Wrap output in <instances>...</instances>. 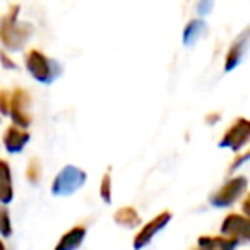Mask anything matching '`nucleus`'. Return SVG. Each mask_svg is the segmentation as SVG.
Segmentation results:
<instances>
[{
    "mask_svg": "<svg viewBox=\"0 0 250 250\" xmlns=\"http://www.w3.org/2000/svg\"><path fill=\"white\" fill-rule=\"evenodd\" d=\"M0 33H2V40H4L5 46H9L12 50H19L24 45L29 33H31V26L18 22L16 21V14L5 16L2 19V29H0Z\"/></svg>",
    "mask_w": 250,
    "mask_h": 250,
    "instance_id": "7ed1b4c3",
    "label": "nucleus"
},
{
    "mask_svg": "<svg viewBox=\"0 0 250 250\" xmlns=\"http://www.w3.org/2000/svg\"><path fill=\"white\" fill-rule=\"evenodd\" d=\"M86 238V228L84 226H74L72 229H69L67 233H63V236L59 240L55 250H77L79 245Z\"/></svg>",
    "mask_w": 250,
    "mask_h": 250,
    "instance_id": "9b49d317",
    "label": "nucleus"
},
{
    "mask_svg": "<svg viewBox=\"0 0 250 250\" xmlns=\"http://www.w3.org/2000/svg\"><path fill=\"white\" fill-rule=\"evenodd\" d=\"M28 143H29V134L21 130L19 127H16V125H12V127H9V129L5 130L4 144L9 153H21L22 147Z\"/></svg>",
    "mask_w": 250,
    "mask_h": 250,
    "instance_id": "9d476101",
    "label": "nucleus"
},
{
    "mask_svg": "<svg viewBox=\"0 0 250 250\" xmlns=\"http://www.w3.org/2000/svg\"><path fill=\"white\" fill-rule=\"evenodd\" d=\"M101 197L106 204L111 202V180H110V175H104L103 177V184H101Z\"/></svg>",
    "mask_w": 250,
    "mask_h": 250,
    "instance_id": "dca6fc26",
    "label": "nucleus"
},
{
    "mask_svg": "<svg viewBox=\"0 0 250 250\" xmlns=\"http://www.w3.org/2000/svg\"><path fill=\"white\" fill-rule=\"evenodd\" d=\"M249 160H250V153H245V154H242V156H240L238 160H236L235 163L231 165V171H233V170H236V168H240V167H242L243 163H245V161H249Z\"/></svg>",
    "mask_w": 250,
    "mask_h": 250,
    "instance_id": "f3484780",
    "label": "nucleus"
},
{
    "mask_svg": "<svg viewBox=\"0 0 250 250\" xmlns=\"http://www.w3.org/2000/svg\"><path fill=\"white\" fill-rule=\"evenodd\" d=\"M199 250H235L238 242L228 236H201L197 240Z\"/></svg>",
    "mask_w": 250,
    "mask_h": 250,
    "instance_id": "f8f14e48",
    "label": "nucleus"
},
{
    "mask_svg": "<svg viewBox=\"0 0 250 250\" xmlns=\"http://www.w3.org/2000/svg\"><path fill=\"white\" fill-rule=\"evenodd\" d=\"M223 236H228L236 242L245 240L250 242V218L240 214H228L221 225Z\"/></svg>",
    "mask_w": 250,
    "mask_h": 250,
    "instance_id": "423d86ee",
    "label": "nucleus"
},
{
    "mask_svg": "<svg viewBox=\"0 0 250 250\" xmlns=\"http://www.w3.org/2000/svg\"><path fill=\"white\" fill-rule=\"evenodd\" d=\"M115 221H117L118 225H124L125 228H134V226L139 225L141 218L136 212V209L124 208V209H118V211L115 212Z\"/></svg>",
    "mask_w": 250,
    "mask_h": 250,
    "instance_id": "4468645a",
    "label": "nucleus"
},
{
    "mask_svg": "<svg viewBox=\"0 0 250 250\" xmlns=\"http://www.w3.org/2000/svg\"><path fill=\"white\" fill-rule=\"evenodd\" d=\"M2 170H4V194H2V202L9 204L12 201V187H11V170H9L7 163L2 161Z\"/></svg>",
    "mask_w": 250,
    "mask_h": 250,
    "instance_id": "2eb2a0df",
    "label": "nucleus"
},
{
    "mask_svg": "<svg viewBox=\"0 0 250 250\" xmlns=\"http://www.w3.org/2000/svg\"><path fill=\"white\" fill-rule=\"evenodd\" d=\"M250 141V120L236 118L233 125L223 136L219 147H229L233 151H240Z\"/></svg>",
    "mask_w": 250,
    "mask_h": 250,
    "instance_id": "39448f33",
    "label": "nucleus"
},
{
    "mask_svg": "<svg viewBox=\"0 0 250 250\" xmlns=\"http://www.w3.org/2000/svg\"><path fill=\"white\" fill-rule=\"evenodd\" d=\"M86 184V171L81 168L67 165L62 168L59 175L55 177L52 184V194L53 195H70L76 190H79L83 185Z\"/></svg>",
    "mask_w": 250,
    "mask_h": 250,
    "instance_id": "f03ea898",
    "label": "nucleus"
},
{
    "mask_svg": "<svg viewBox=\"0 0 250 250\" xmlns=\"http://www.w3.org/2000/svg\"><path fill=\"white\" fill-rule=\"evenodd\" d=\"M204 29H206L204 21H201V19H194V21H190L184 31V43L187 46L194 45V43L199 40V36L204 33Z\"/></svg>",
    "mask_w": 250,
    "mask_h": 250,
    "instance_id": "ddd939ff",
    "label": "nucleus"
},
{
    "mask_svg": "<svg viewBox=\"0 0 250 250\" xmlns=\"http://www.w3.org/2000/svg\"><path fill=\"white\" fill-rule=\"evenodd\" d=\"M29 94L22 89H16L12 93V108H11V115L12 120H14L16 127H28L31 117H29L28 110H29Z\"/></svg>",
    "mask_w": 250,
    "mask_h": 250,
    "instance_id": "6e6552de",
    "label": "nucleus"
},
{
    "mask_svg": "<svg viewBox=\"0 0 250 250\" xmlns=\"http://www.w3.org/2000/svg\"><path fill=\"white\" fill-rule=\"evenodd\" d=\"M242 209H243V212H245L247 216H250V194L247 195V199H245V201H243Z\"/></svg>",
    "mask_w": 250,
    "mask_h": 250,
    "instance_id": "6ab92c4d",
    "label": "nucleus"
},
{
    "mask_svg": "<svg viewBox=\"0 0 250 250\" xmlns=\"http://www.w3.org/2000/svg\"><path fill=\"white\" fill-rule=\"evenodd\" d=\"M170 219H171V212L170 211L161 212V214H158L154 219H151V221L147 223V225L136 235V238H134V249H136V250L144 249V247H146L147 243L154 238V235H156L160 229H163L165 226L170 223Z\"/></svg>",
    "mask_w": 250,
    "mask_h": 250,
    "instance_id": "0eeeda50",
    "label": "nucleus"
},
{
    "mask_svg": "<svg viewBox=\"0 0 250 250\" xmlns=\"http://www.w3.org/2000/svg\"><path fill=\"white\" fill-rule=\"evenodd\" d=\"M247 185H249V182H247L245 177H235L226 182L219 190H216L209 201L214 208H228L245 192Z\"/></svg>",
    "mask_w": 250,
    "mask_h": 250,
    "instance_id": "20e7f679",
    "label": "nucleus"
},
{
    "mask_svg": "<svg viewBox=\"0 0 250 250\" xmlns=\"http://www.w3.org/2000/svg\"><path fill=\"white\" fill-rule=\"evenodd\" d=\"M2 218H4V236H9L11 235V228H9V214L7 211H2Z\"/></svg>",
    "mask_w": 250,
    "mask_h": 250,
    "instance_id": "a211bd4d",
    "label": "nucleus"
},
{
    "mask_svg": "<svg viewBox=\"0 0 250 250\" xmlns=\"http://www.w3.org/2000/svg\"><path fill=\"white\" fill-rule=\"evenodd\" d=\"M26 67L31 72V76L43 84L53 83L62 74V67L38 50H31L26 53Z\"/></svg>",
    "mask_w": 250,
    "mask_h": 250,
    "instance_id": "f257e3e1",
    "label": "nucleus"
},
{
    "mask_svg": "<svg viewBox=\"0 0 250 250\" xmlns=\"http://www.w3.org/2000/svg\"><path fill=\"white\" fill-rule=\"evenodd\" d=\"M250 38V29H245L238 38L233 42V45L229 46L228 50V55H226V63H225V70L229 72L233 70L240 62H242L243 55H245V46H247V42Z\"/></svg>",
    "mask_w": 250,
    "mask_h": 250,
    "instance_id": "1a4fd4ad",
    "label": "nucleus"
}]
</instances>
